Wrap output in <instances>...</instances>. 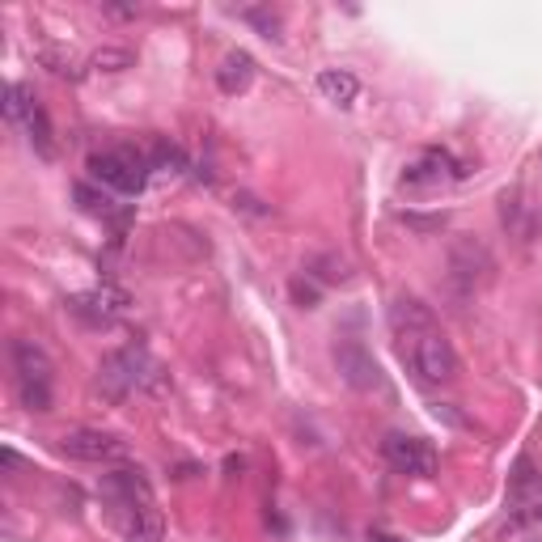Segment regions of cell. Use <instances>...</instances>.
<instances>
[{"instance_id":"9a60e30c","label":"cell","mask_w":542,"mask_h":542,"mask_svg":"<svg viewBox=\"0 0 542 542\" xmlns=\"http://www.w3.org/2000/svg\"><path fill=\"white\" fill-rule=\"evenodd\" d=\"M542 500V475L530 462H517V471L509 479V504L517 509V517H530V509Z\"/></svg>"},{"instance_id":"ffe728a7","label":"cell","mask_w":542,"mask_h":542,"mask_svg":"<svg viewBox=\"0 0 542 542\" xmlns=\"http://www.w3.org/2000/svg\"><path fill=\"white\" fill-rule=\"evenodd\" d=\"M310 276L322 280V284H339V280H348V263L335 259V255H318L310 263Z\"/></svg>"},{"instance_id":"ba28073f","label":"cell","mask_w":542,"mask_h":542,"mask_svg":"<svg viewBox=\"0 0 542 542\" xmlns=\"http://www.w3.org/2000/svg\"><path fill=\"white\" fill-rule=\"evenodd\" d=\"M335 369L352 390H382V369H377V360L365 343L356 339L335 343Z\"/></svg>"},{"instance_id":"8fae6325","label":"cell","mask_w":542,"mask_h":542,"mask_svg":"<svg viewBox=\"0 0 542 542\" xmlns=\"http://www.w3.org/2000/svg\"><path fill=\"white\" fill-rule=\"evenodd\" d=\"M449 267H454V280L462 288H475L479 280H487V271H492V255H487L475 238H462L449 250Z\"/></svg>"},{"instance_id":"9c48e42d","label":"cell","mask_w":542,"mask_h":542,"mask_svg":"<svg viewBox=\"0 0 542 542\" xmlns=\"http://www.w3.org/2000/svg\"><path fill=\"white\" fill-rule=\"evenodd\" d=\"M466 170H458V161L449 157V153H441V149H428V153H420L411 161V166L403 170V187H441V183H449V178H462Z\"/></svg>"},{"instance_id":"3957f363","label":"cell","mask_w":542,"mask_h":542,"mask_svg":"<svg viewBox=\"0 0 542 542\" xmlns=\"http://www.w3.org/2000/svg\"><path fill=\"white\" fill-rule=\"evenodd\" d=\"M153 373H157V369L149 365L144 348H119V352H111V356H106L102 365H98V390H102L111 403H119V399H128L132 390H140Z\"/></svg>"},{"instance_id":"8992f818","label":"cell","mask_w":542,"mask_h":542,"mask_svg":"<svg viewBox=\"0 0 542 542\" xmlns=\"http://www.w3.org/2000/svg\"><path fill=\"white\" fill-rule=\"evenodd\" d=\"M382 458L399 475H432L437 471V449H432L424 437H411V432H386Z\"/></svg>"},{"instance_id":"44dd1931","label":"cell","mask_w":542,"mask_h":542,"mask_svg":"<svg viewBox=\"0 0 542 542\" xmlns=\"http://www.w3.org/2000/svg\"><path fill=\"white\" fill-rule=\"evenodd\" d=\"M242 17H246L250 26H259V30H263V39H271V43H280V39H284L280 13H271V9H246Z\"/></svg>"},{"instance_id":"e0dca14e","label":"cell","mask_w":542,"mask_h":542,"mask_svg":"<svg viewBox=\"0 0 542 542\" xmlns=\"http://www.w3.org/2000/svg\"><path fill=\"white\" fill-rule=\"evenodd\" d=\"M22 128H26L30 144H34V153H39V157H47V161L56 157V132H51V119H47V111H43L39 102L30 106V115H26V123H22Z\"/></svg>"},{"instance_id":"7c38bea8","label":"cell","mask_w":542,"mask_h":542,"mask_svg":"<svg viewBox=\"0 0 542 542\" xmlns=\"http://www.w3.org/2000/svg\"><path fill=\"white\" fill-rule=\"evenodd\" d=\"M390 327L399 339H415L437 327V318H432V310L420 301V297H394L390 301Z\"/></svg>"},{"instance_id":"277c9868","label":"cell","mask_w":542,"mask_h":542,"mask_svg":"<svg viewBox=\"0 0 542 542\" xmlns=\"http://www.w3.org/2000/svg\"><path fill=\"white\" fill-rule=\"evenodd\" d=\"M60 454L72 462H89V466H115V462H128V441L115 437V432H102V428H72L60 437Z\"/></svg>"},{"instance_id":"30bf717a","label":"cell","mask_w":542,"mask_h":542,"mask_svg":"<svg viewBox=\"0 0 542 542\" xmlns=\"http://www.w3.org/2000/svg\"><path fill=\"white\" fill-rule=\"evenodd\" d=\"M102 496L115 500L119 509L128 513V509H136V504H153V487L136 466H123V471H111L102 479Z\"/></svg>"},{"instance_id":"6da1fadb","label":"cell","mask_w":542,"mask_h":542,"mask_svg":"<svg viewBox=\"0 0 542 542\" xmlns=\"http://www.w3.org/2000/svg\"><path fill=\"white\" fill-rule=\"evenodd\" d=\"M89 178L94 183H102L106 191L115 195H140L144 187H149V153L132 149V144H119V149H106V153H94L89 157Z\"/></svg>"},{"instance_id":"ac0fdd59","label":"cell","mask_w":542,"mask_h":542,"mask_svg":"<svg viewBox=\"0 0 542 542\" xmlns=\"http://www.w3.org/2000/svg\"><path fill=\"white\" fill-rule=\"evenodd\" d=\"M149 166H153L157 174H183V170H187V153L178 149L174 140L157 136V140H153V149H149Z\"/></svg>"},{"instance_id":"4fadbf2b","label":"cell","mask_w":542,"mask_h":542,"mask_svg":"<svg viewBox=\"0 0 542 542\" xmlns=\"http://www.w3.org/2000/svg\"><path fill=\"white\" fill-rule=\"evenodd\" d=\"M250 81H255V56H250V51H229V56L216 64V85H221V94L238 98L250 89Z\"/></svg>"},{"instance_id":"d6986e66","label":"cell","mask_w":542,"mask_h":542,"mask_svg":"<svg viewBox=\"0 0 542 542\" xmlns=\"http://www.w3.org/2000/svg\"><path fill=\"white\" fill-rule=\"evenodd\" d=\"M34 102H39V98H34L22 81H13V85L5 89V119H9V123H26V115H30Z\"/></svg>"},{"instance_id":"7a4b0ae2","label":"cell","mask_w":542,"mask_h":542,"mask_svg":"<svg viewBox=\"0 0 542 542\" xmlns=\"http://www.w3.org/2000/svg\"><path fill=\"white\" fill-rule=\"evenodd\" d=\"M13 382H17V399L26 411H51V360L39 343L30 339H13Z\"/></svg>"},{"instance_id":"cb8c5ba5","label":"cell","mask_w":542,"mask_h":542,"mask_svg":"<svg viewBox=\"0 0 542 542\" xmlns=\"http://www.w3.org/2000/svg\"><path fill=\"white\" fill-rule=\"evenodd\" d=\"M77 204L85 208V212H111V200H106V195H98L94 187H89V183H77Z\"/></svg>"},{"instance_id":"484cf974","label":"cell","mask_w":542,"mask_h":542,"mask_svg":"<svg viewBox=\"0 0 542 542\" xmlns=\"http://www.w3.org/2000/svg\"><path fill=\"white\" fill-rule=\"evenodd\" d=\"M530 521H542V500H538L534 509H530Z\"/></svg>"},{"instance_id":"52a82bcc","label":"cell","mask_w":542,"mask_h":542,"mask_svg":"<svg viewBox=\"0 0 542 542\" xmlns=\"http://www.w3.org/2000/svg\"><path fill=\"white\" fill-rule=\"evenodd\" d=\"M68 310H72V318H81L85 327L102 331V327H115V322L128 314V297H123L119 288H94V293H77V297H72Z\"/></svg>"},{"instance_id":"603a6c76","label":"cell","mask_w":542,"mask_h":542,"mask_svg":"<svg viewBox=\"0 0 542 542\" xmlns=\"http://www.w3.org/2000/svg\"><path fill=\"white\" fill-rule=\"evenodd\" d=\"M128 64H132V51L106 47V51H98V56H94V68H98V72H123Z\"/></svg>"},{"instance_id":"d4e9b609","label":"cell","mask_w":542,"mask_h":542,"mask_svg":"<svg viewBox=\"0 0 542 542\" xmlns=\"http://www.w3.org/2000/svg\"><path fill=\"white\" fill-rule=\"evenodd\" d=\"M293 301L301 305V310H314V305H318V288L305 284V280H293Z\"/></svg>"},{"instance_id":"2e32d148","label":"cell","mask_w":542,"mask_h":542,"mask_svg":"<svg viewBox=\"0 0 542 542\" xmlns=\"http://www.w3.org/2000/svg\"><path fill=\"white\" fill-rule=\"evenodd\" d=\"M318 94L327 98V102L348 106L360 94V81H356V72H348V68H322L318 72Z\"/></svg>"},{"instance_id":"5bb4252c","label":"cell","mask_w":542,"mask_h":542,"mask_svg":"<svg viewBox=\"0 0 542 542\" xmlns=\"http://www.w3.org/2000/svg\"><path fill=\"white\" fill-rule=\"evenodd\" d=\"M123 538L128 542H161L166 538V517L157 504H136L123 513Z\"/></svg>"},{"instance_id":"5b68a950","label":"cell","mask_w":542,"mask_h":542,"mask_svg":"<svg viewBox=\"0 0 542 542\" xmlns=\"http://www.w3.org/2000/svg\"><path fill=\"white\" fill-rule=\"evenodd\" d=\"M411 365H415V373H420L424 382L445 386V382H454L458 377V352H454V343L441 335V327H432V331L411 339Z\"/></svg>"},{"instance_id":"7402d4cb","label":"cell","mask_w":542,"mask_h":542,"mask_svg":"<svg viewBox=\"0 0 542 542\" xmlns=\"http://www.w3.org/2000/svg\"><path fill=\"white\" fill-rule=\"evenodd\" d=\"M39 60L56 72V77H77V64H72V56H64V51H56V47H43Z\"/></svg>"}]
</instances>
